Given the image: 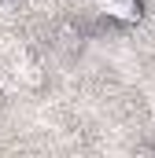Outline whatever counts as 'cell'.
Wrapping results in <instances>:
<instances>
[{
    "label": "cell",
    "instance_id": "cell-1",
    "mask_svg": "<svg viewBox=\"0 0 155 158\" xmlns=\"http://www.w3.org/2000/svg\"><path fill=\"white\" fill-rule=\"evenodd\" d=\"M96 7L111 26H137L144 19V0H96Z\"/></svg>",
    "mask_w": 155,
    "mask_h": 158
}]
</instances>
